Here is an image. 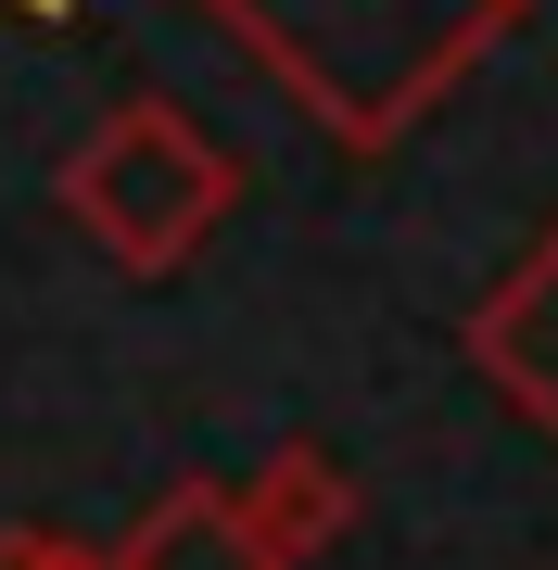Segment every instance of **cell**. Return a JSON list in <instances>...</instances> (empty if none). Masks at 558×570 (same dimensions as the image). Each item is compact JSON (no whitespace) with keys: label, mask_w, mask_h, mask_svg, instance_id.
Masks as SVG:
<instances>
[{"label":"cell","mask_w":558,"mask_h":570,"mask_svg":"<svg viewBox=\"0 0 558 570\" xmlns=\"http://www.w3.org/2000/svg\"><path fill=\"white\" fill-rule=\"evenodd\" d=\"M228 494H242V532H254V558H267V570H317L355 520H369V482H355L317 431H280Z\"/></svg>","instance_id":"4"},{"label":"cell","mask_w":558,"mask_h":570,"mask_svg":"<svg viewBox=\"0 0 558 570\" xmlns=\"http://www.w3.org/2000/svg\"><path fill=\"white\" fill-rule=\"evenodd\" d=\"M457 343H470V367L496 381V406L533 419L546 444H558V216L520 242V266L470 305V330H457Z\"/></svg>","instance_id":"3"},{"label":"cell","mask_w":558,"mask_h":570,"mask_svg":"<svg viewBox=\"0 0 558 570\" xmlns=\"http://www.w3.org/2000/svg\"><path fill=\"white\" fill-rule=\"evenodd\" d=\"M0 570H115V546L51 532V520H0Z\"/></svg>","instance_id":"6"},{"label":"cell","mask_w":558,"mask_h":570,"mask_svg":"<svg viewBox=\"0 0 558 570\" xmlns=\"http://www.w3.org/2000/svg\"><path fill=\"white\" fill-rule=\"evenodd\" d=\"M204 26L317 140L393 153L533 26V0H204Z\"/></svg>","instance_id":"1"},{"label":"cell","mask_w":558,"mask_h":570,"mask_svg":"<svg viewBox=\"0 0 558 570\" xmlns=\"http://www.w3.org/2000/svg\"><path fill=\"white\" fill-rule=\"evenodd\" d=\"M242 190H254V165L228 153L190 102L127 89V102L63 153L51 204H63V228H77L115 279H178V266H204V242L242 216Z\"/></svg>","instance_id":"2"},{"label":"cell","mask_w":558,"mask_h":570,"mask_svg":"<svg viewBox=\"0 0 558 570\" xmlns=\"http://www.w3.org/2000/svg\"><path fill=\"white\" fill-rule=\"evenodd\" d=\"M115 570H267V558H254L228 482H166L140 520L115 532Z\"/></svg>","instance_id":"5"}]
</instances>
